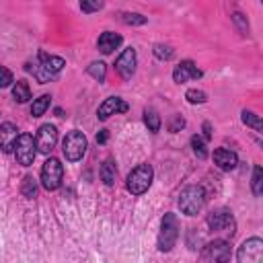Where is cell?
<instances>
[{"mask_svg":"<svg viewBox=\"0 0 263 263\" xmlns=\"http://www.w3.org/2000/svg\"><path fill=\"white\" fill-rule=\"evenodd\" d=\"M203 203H205V193H203V189L199 185H189L179 195V208L187 216L199 214L201 208H203Z\"/></svg>","mask_w":263,"mask_h":263,"instance_id":"cell-1","label":"cell"},{"mask_svg":"<svg viewBox=\"0 0 263 263\" xmlns=\"http://www.w3.org/2000/svg\"><path fill=\"white\" fill-rule=\"evenodd\" d=\"M199 263H230V245L224 238L208 242L199 253Z\"/></svg>","mask_w":263,"mask_h":263,"instance_id":"cell-2","label":"cell"},{"mask_svg":"<svg viewBox=\"0 0 263 263\" xmlns=\"http://www.w3.org/2000/svg\"><path fill=\"white\" fill-rule=\"evenodd\" d=\"M154 171L150 164H140L136 166L129 175H127V191L132 195H142L144 191H148L150 183H152Z\"/></svg>","mask_w":263,"mask_h":263,"instance_id":"cell-3","label":"cell"},{"mask_svg":"<svg viewBox=\"0 0 263 263\" xmlns=\"http://www.w3.org/2000/svg\"><path fill=\"white\" fill-rule=\"evenodd\" d=\"M179 238V222H177V216L175 214H164L162 222H160V234H158V249L160 251H171L175 247Z\"/></svg>","mask_w":263,"mask_h":263,"instance_id":"cell-4","label":"cell"},{"mask_svg":"<svg viewBox=\"0 0 263 263\" xmlns=\"http://www.w3.org/2000/svg\"><path fill=\"white\" fill-rule=\"evenodd\" d=\"M62 152L72 162L80 160L84 156V152H86V136L82 132H76V129L66 134V138L62 142Z\"/></svg>","mask_w":263,"mask_h":263,"instance_id":"cell-5","label":"cell"},{"mask_svg":"<svg viewBox=\"0 0 263 263\" xmlns=\"http://www.w3.org/2000/svg\"><path fill=\"white\" fill-rule=\"evenodd\" d=\"M62 177H64V166L58 158L49 156L45 162H43V168H41V183L47 191H55L60 185H62Z\"/></svg>","mask_w":263,"mask_h":263,"instance_id":"cell-6","label":"cell"},{"mask_svg":"<svg viewBox=\"0 0 263 263\" xmlns=\"http://www.w3.org/2000/svg\"><path fill=\"white\" fill-rule=\"evenodd\" d=\"M37 66H39V68L35 70L37 80H39V82H47V80H51V78L66 66V62H64L62 58H58V55H47V53L41 51Z\"/></svg>","mask_w":263,"mask_h":263,"instance_id":"cell-7","label":"cell"},{"mask_svg":"<svg viewBox=\"0 0 263 263\" xmlns=\"http://www.w3.org/2000/svg\"><path fill=\"white\" fill-rule=\"evenodd\" d=\"M238 263H263V240L259 236L247 238L236 251Z\"/></svg>","mask_w":263,"mask_h":263,"instance_id":"cell-8","label":"cell"},{"mask_svg":"<svg viewBox=\"0 0 263 263\" xmlns=\"http://www.w3.org/2000/svg\"><path fill=\"white\" fill-rule=\"evenodd\" d=\"M35 154H37V148H35L33 136L21 134L18 140H16V144H14V156H16V160H18V164H23V166L33 164Z\"/></svg>","mask_w":263,"mask_h":263,"instance_id":"cell-9","label":"cell"},{"mask_svg":"<svg viewBox=\"0 0 263 263\" xmlns=\"http://www.w3.org/2000/svg\"><path fill=\"white\" fill-rule=\"evenodd\" d=\"M208 226L210 230L214 232H226V234H232L234 228H236V222H234V216L232 212L228 210H216L208 216Z\"/></svg>","mask_w":263,"mask_h":263,"instance_id":"cell-10","label":"cell"},{"mask_svg":"<svg viewBox=\"0 0 263 263\" xmlns=\"http://www.w3.org/2000/svg\"><path fill=\"white\" fill-rule=\"evenodd\" d=\"M58 144V129L49 123L41 125L37 129V136H35V148L41 152V154H49Z\"/></svg>","mask_w":263,"mask_h":263,"instance_id":"cell-11","label":"cell"},{"mask_svg":"<svg viewBox=\"0 0 263 263\" xmlns=\"http://www.w3.org/2000/svg\"><path fill=\"white\" fill-rule=\"evenodd\" d=\"M136 64H138L136 49H134V47H127V49H123L121 55L117 58V62H115V70L119 72L121 78H132L134 72H136Z\"/></svg>","mask_w":263,"mask_h":263,"instance_id":"cell-12","label":"cell"},{"mask_svg":"<svg viewBox=\"0 0 263 263\" xmlns=\"http://www.w3.org/2000/svg\"><path fill=\"white\" fill-rule=\"evenodd\" d=\"M123 111H127V103L123 99H119V97H109V99H105L101 103V107L97 111V117L99 119H107V117H111L115 113H123Z\"/></svg>","mask_w":263,"mask_h":263,"instance_id":"cell-13","label":"cell"},{"mask_svg":"<svg viewBox=\"0 0 263 263\" xmlns=\"http://www.w3.org/2000/svg\"><path fill=\"white\" fill-rule=\"evenodd\" d=\"M18 140V129L14 123H2L0 125V148L2 152H12L14 150V144Z\"/></svg>","mask_w":263,"mask_h":263,"instance_id":"cell-14","label":"cell"},{"mask_svg":"<svg viewBox=\"0 0 263 263\" xmlns=\"http://www.w3.org/2000/svg\"><path fill=\"white\" fill-rule=\"evenodd\" d=\"M201 76V70L191 62V60H185V62H181L175 70H173V78H175V82H187L189 78H199Z\"/></svg>","mask_w":263,"mask_h":263,"instance_id":"cell-15","label":"cell"},{"mask_svg":"<svg viewBox=\"0 0 263 263\" xmlns=\"http://www.w3.org/2000/svg\"><path fill=\"white\" fill-rule=\"evenodd\" d=\"M214 162L218 164V168L222 171H232L236 164H238V158L232 150L228 148H216L214 150Z\"/></svg>","mask_w":263,"mask_h":263,"instance_id":"cell-16","label":"cell"},{"mask_svg":"<svg viewBox=\"0 0 263 263\" xmlns=\"http://www.w3.org/2000/svg\"><path fill=\"white\" fill-rule=\"evenodd\" d=\"M121 35H117V33H113V31H105L101 37H99V41H97V45H99V51L101 53H111L113 49H117L119 45H121Z\"/></svg>","mask_w":263,"mask_h":263,"instance_id":"cell-17","label":"cell"},{"mask_svg":"<svg viewBox=\"0 0 263 263\" xmlns=\"http://www.w3.org/2000/svg\"><path fill=\"white\" fill-rule=\"evenodd\" d=\"M12 97L16 103H27L31 99V88L25 80H16V84L12 86Z\"/></svg>","mask_w":263,"mask_h":263,"instance_id":"cell-18","label":"cell"},{"mask_svg":"<svg viewBox=\"0 0 263 263\" xmlns=\"http://www.w3.org/2000/svg\"><path fill=\"white\" fill-rule=\"evenodd\" d=\"M115 177H117L115 164H113L111 158H107V160L103 162V166H101V179H103L105 185H113V183H115Z\"/></svg>","mask_w":263,"mask_h":263,"instance_id":"cell-19","label":"cell"},{"mask_svg":"<svg viewBox=\"0 0 263 263\" xmlns=\"http://www.w3.org/2000/svg\"><path fill=\"white\" fill-rule=\"evenodd\" d=\"M49 101H51V97H49V95H41L39 99H35V101H33V105H31V115H33V117H41V115L47 111Z\"/></svg>","mask_w":263,"mask_h":263,"instance_id":"cell-20","label":"cell"},{"mask_svg":"<svg viewBox=\"0 0 263 263\" xmlns=\"http://www.w3.org/2000/svg\"><path fill=\"white\" fill-rule=\"evenodd\" d=\"M144 123L148 125L150 132H158L160 129V117H158V113L154 109H146L144 111Z\"/></svg>","mask_w":263,"mask_h":263,"instance_id":"cell-21","label":"cell"},{"mask_svg":"<svg viewBox=\"0 0 263 263\" xmlns=\"http://www.w3.org/2000/svg\"><path fill=\"white\" fill-rule=\"evenodd\" d=\"M21 193H23L25 197H29V199L37 195V183H35V179H33V177H29V175H27V177L23 179V185H21Z\"/></svg>","mask_w":263,"mask_h":263,"instance_id":"cell-22","label":"cell"},{"mask_svg":"<svg viewBox=\"0 0 263 263\" xmlns=\"http://www.w3.org/2000/svg\"><path fill=\"white\" fill-rule=\"evenodd\" d=\"M261 191H263V168L257 164L253 168V193L261 195Z\"/></svg>","mask_w":263,"mask_h":263,"instance_id":"cell-23","label":"cell"},{"mask_svg":"<svg viewBox=\"0 0 263 263\" xmlns=\"http://www.w3.org/2000/svg\"><path fill=\"white\" fill-rule=\"evenodd\" d=\"M105 64L103 62H92L90 66H88V74L95 78V80H99V82H103L105 80Z\"/></svg>","mask_w":263,"mask_h":263,"instance_id":"cell-24","label":"cell"},{"mask_svg":"<svg viewBox=\"0 0 263 263\" xmlns=\"http://www.w3.org/2000/svg\"><path fill=\"white\" fill-rule=\"evenodd\" d=\"M242 123H247V125L255 127L257 132H261V119L251 111H242Z\"/></svg>","mask_w":263,"mask_h":263,"instance_id":"cell-25","label":"cell"},{"mask_svg":"<svg viewBox=\"0 0 263 263\" xmlns=\"http://www.w3.org/2000/svg\"><path fill=\"white\" fill-rule=\"evenodd\" d=\"M185 99L189 101V103H205V92L203 90H197V88H191V90H187V95H185Z\"/></svg>","mask_w":263,"mask_h":263,"instance_id":"cell-26","label":"cell"},{"mask_svg":"<svg viewBox=\"0 0 263 263\" xmlns=\"http://www.w3.org/2000/svg\"><path fill=\"white\" fill-rule=\"evenodd\" d=\"M121 21H123L125 25H144V23H146V16H142V14H129V12H123V14H121Z\"/></svg>","mask_w":263,"mask_h":263,"instance_id":"cell-27","label":"cell"},{"mask_svg":"<svg viewBox=\"0 0 263 263\" xmlns=\"http://www.w3.org/2000/svg\"><path fill=\"white\" fill-rule=\"evenodd\" d=\"M191 146H193V152H195L199 158H205V156H208L205 146H203V142H201L199 136H193V138H191Z\"/></svg>","mask_w":263,"mask_h":263,"instance_id":"cell-28","label":"cell"},{"mask_svg":"<svg viewBox=\"0 0 263 263\" xmlns=\"http://www.w3.org/2000/svg\"><path fill=\"white\" fill-rule=\"evenodd\" d=\"M154 55L158 60H171L173 58V49L168 45H154Z\"/></svg>","mask_w":263,"mask_h":263,"instance_id":"cell-29","label":"cell"},{"mask_svg":"<svg viewBox=\"0 0 263 263\" xmlns=\"http://www.w3.org/2000/svg\"><path fill=\"white\" fill-rule=\"evenodd\" d=\"M12 82V72L6 66H0V88H6Z\"/></svg>","mask_w":263,"mask_h":263,"instance_id":"cell-30","label":"cell"},{"mask_svg":"<svg viewBox=\"0 0 263 263\" xmlns=\"http://www.w3.org/2000/svg\"><path fill=\"white\" fill-rule=\"evenodd\" d=\"M80 8H82L84 12H92V10L103 8V2H82V4H80Z\"/></svg>","mask_w":263,"mask_h":263,"instance_id":"cell-31","label":"cell"},{"mask_svg":"<svg viewBox=\"0 0 263 263\" xmlns=\"http://www.w3.org/2000/svg\"><path fill=\"white\" fill-rule=\"evenodd\" d=\"M97 142H101V144L107 142V129H101V134L97 136Z\"/></svg>","mask_w":263,"mask_h":263,"instance_id":"cell-32","label":"cell"}]
</instances>
